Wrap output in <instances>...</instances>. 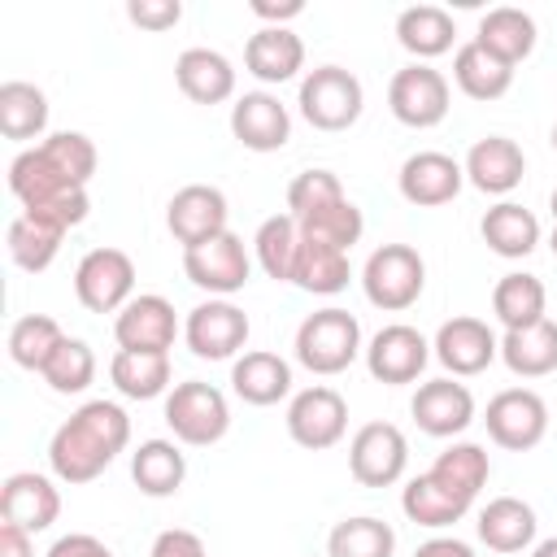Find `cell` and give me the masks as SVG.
<instances>
[{"label":"cell","mask_w":557,"mask_h":557,"mask_svg":"<svg viewBox=\"0 0 557 557\" xmlns=\"http://www.w3.org/2000/svg\"><path fill=\"white\" fill-rule=\"evenodd\" d=\"M483 422H487L492 444H500V448H509V453H527V448H535V444L544 440V431H548V405H544V396L531 392V387H505V392H496V396L487 400Z\"/></svg>","instance_id":"11"},{"label":"cell","mask_w":557,"mask_h":557,"mask_svg":"<svg viewBox=\"0 0 557 557\" xmlns=\"http://www.w3.org/2000/svg\"><path fill=\"white\" fill-rule=\"evenodd\" d=\"M131 444V418L117 400H87L78 405L48 440V466L52 479L78 487L100 479L113 457Z\"/></svg>","instance_id":"2"},{"label":"cell","mask_w":557,"mask_h":557,"mask_svg":"<svg viewBox=\"0 0 557 557\" xmlns=\"http://www.w3.org/2000/svg\"><path fill=\"white\" fill-rule=\"evenodd\" d=\"M426 361H431V344H426V335H422L418 326H409V322L383 326V331L370 339V348H366V370H370V379H379V383H387V387L413 383V379L426 370Z\"/></svg>","instance_id":"16"},{"label":"cell","mask_w":557,"mask_h":557,"mask_svg":"<svg viewBox=\"0 0 557 557\" xmlns=\"http://www.w3.org/2000/svg\"><path fill=\"white\" fill-rule=\"evenodd\" d=\"M109 379L126 400H152L170 387V352H131L117 348L109 361Z\"/></svg>","instance_id":"37"},{"label":"cell","mask_w":557,"mask_h":557,"mask_svg":"<svg viewBox=\"0 0 557 557\" xmlns=\"http://www.w3.org/2000/svg\"><path fill=\"white\" fill-rule=\"evenodd\" d=\"M152 557H209L205 540L196 531H183V527H170L152 540Z\"/></svg>","instance_id":"47"},{"label":"cell","mask_w":557,"mask_h":557,"mask_svg":"<svg viewBox=\"0 0 557 557\" xmlns=\"http://www.w3.org/2000/svg\"><path fill=\"white\" fill-rule=\"evenodd\" d=\"M392 553H396V531L370 513L344 518L326 535V557H392Z\"/></svg>","instance_id":"41"},{"label":"cell","mask_w":557,"mask_h":557,"mask_svg":"<svg viewBox=\"0 0 557 557\" xmlns=\"http://www.w3.org/2000/svg\"><path fill=\"white\" fill-rule=\"evenodd\" d=\"M348 431V405L335 387L326 383H313L305 392L292 396L287 405V435L309 448V453H322V448H335Z\"/></svg>","instance_id":"13"},{"label":"cell","mask_w":557,"mask_h":557,"mask_svg":"<svg viewBox=\"0 0 557 557\" xmlns=\"http://www.w3.org/2000/svg\"><path fill=\"white\" fill-rule=\"evenodd\" d=\"M448 100H453V87L448 78L426 65V61H413L405 70L392 74L387 83V109L400 126H413V131H431L448 117Z\"/></svg>","instance_id":"7"},{"label":"cell","mask_w":557,"mask_h":557,"mask_svg":"<svg viewBox=\"0 0 557 557\" xmlns=\"http://www.w3.org/2000/svg\"><path fill=\"white\" fill-rule=\"evenodd\" d=\"M335 200H344V183H339V174H331V170H300V174L287 183V213H292L296 222L322 213V209L335 205Z\"/></svg>","instance_id":"45"},{"label":"cell","mask_w":557,"mask_h":557,"mask_svg":"<svg viewBox=\"0 0 557 557\" xmlns=\"http://www.w3.org/2000/svg\"><path fill=\"white\" fill-rule=\"evenodd\" d=\"M226 218H231L226 196H222V187H213V183H187V187H178V191L170 196V205H165V226H170V235H174L183 248H196V244H205V239L231 231Z\"/></svg>","instance_id":"14"},{"label":"cell","mask_w":557,"mask_h":557,"mask_svg":"<svg viewBox=\"0 0 557 557\" xmlns=\"http://www.w3.org/2000/svg\"><path fill=\"white\" fill-rule=\"evenodd\" d=\"M252 9V17H261V22H270V26H283V22H292V17H300L305 13V4L300 0H252L248 4Z\"/></svg>","instance_id":"49"},{"label":"cell","mask_w":557,"mask_h":557,"mask_svg":"<svg viewBox=\"0 0 557 557\" xmlns=\"http://www.w3.org/2000/svg\"><path fill=\"white\" fill-rule=\"evenodd\" d=\"M231 387H235V396L244 405H257V409L278 405L292 392V366L278 352H270V348H252V352L235 357Z\"/></svg>","instance_id":"26"},{"label":"cell","mask_w":557,"mask_h":557,"mask_svg":"<svg viewBox=\"0 0 557 557\" xmlns=\"http://www.w3.org/2000/svg\"><path fill=\"white\" fill-rule=\"evenodd\" d=\"M91 379H96V352H91V344L65 335L61 348H57V352L48 357V366H44V383H48L57 396H78V392L91 387Z\"/></svg>","instance_id":"43"},{"label":"cell","mask_w":557,"mask_h":557,"mask_svg":"<svg viewBox=\"0 0 557 557\" xmlns=\"http://www.w3.org/2000/svg\"><path fill=\"white\" fill-rule=\"evenodd\" d=\"M126 17L139 30H170V26L183 22V4L178 0H131L126 4Z\"/></svg>","instance_id":"46"},{"label":"cell","mask_w":557,"mask_h":557,"mask_svg":"<svg viewBox=\"0 0 557 557\" xmlns=\"http://www.w3.org/2000/svg\"><path fill=\"white\" fill-rule=\"evenodd\" d=\"M426 474H431L440 487H448L457 500L474 505V496L483 492V483H487V474H492V461H487V448H483V444L461 440V444H448V448L431 461Z\"/></svg>","instance_id":"34"},{"label":"cell","mask_w":557,"mask_h":557,"mask_svg":"<svg viewBox=\"0 0 557 557\" xmlns=\"http://www.w3.org/2000/svg\"><path fill=\"white\" fill-rule=\"evenodd\" d=\"M453 78L470 100H500L513 87V65H505L500 57H492L487 48H479L474 39L457 48L453 57Z\"/></svg>","instance_id":"36"},{"label":"cell","mask_w":557,"mask_h":557,"mask_svg":"<svg viewBox=\"0 0 557 557\" xmlns=\"http://www.w3.org/2000/svg\"><path fill=\"white\" fill-rule=\"evenodd\" d=\"M453 35H457L453 13L440 9V4H409V9H400V17H396V39H400V48H405L409 57H418V61L444 57V52L453 48Z\"/></svg>","instance_id":"32"},{"label":"cell","mask_w":557,"mask_h":557,"mask_svg":"<svg viewBox=\"0 0 557 557\" xmlns=\"http://www.w3.org/2000/svg\"><path fill=\"white\" fill-rule=\"evenodd\" d=\"M74 296L91 313H122L135 300V261L122 248H91L74 270Z\"/></svg>","instance_id":"8"},{"label":"cell","mask_w":557,"mask_h":557,"mask_svg":"<svg viewBox=\"0 0 557 557\" xmlns=\"http://www.w3.org/2000/svg\"><path fill=\"white\" fill-rule=\"evenodd\" d=\"M422 287H426V261L409 244H383L361 265V292L383 313H400L418 305Z\"/></svg>","instance_id":"4"},{"label":"cell","mask_w":557,"mask_h":557,"mask_svg":"<svg viewBox=\"0 0 557 557\" xmlns=\"http://www.w3.org/2000/svg\"><path fill=\"white\" fill-rule=\"evenodd\" d=\"M400 509H405L409 522L431 527V531L453 527V522H461V518L470 513V505L457 500L448 487H440L431 474H413V479L405 483V492H400Z\"/></svg>","instance_id":"39"},{"label":"cell","mask_w":557,"mask_h":557,"mask_svg":"<svg viewBox=\"0 0 557 557\" xmlns=\"http://www.w3.org/2000/svg\"><path fill=\"white\" fill-rule=\"evenodd\" d=\"M174 83L191 104H222L235 96V65L218 48H187L174 61Z\"/></svg>","instance_id":"25"},{"label":"cell","mask_w":557,"mask_h":557,"mask_svg":"<svg viewBox=\"0 0 557 557\" xmlns=\"http://www.w3.org/2000/svg\"><path fill=\"white\" fill-rule=\"evenodd\" d=\"M248 331H252L248 326V313L239 305L222 300V296L200 300L187 313V322H183V339H187V348L200 361H226V357H235L248 344Z\"/></svg>","instance_id":"12"},{"label":"cell","mask_w":557,"mask_h":557,"mask_svg":"<svg viewBox=\"0 0 557 557\" xmlns=\"http://www.w3.org/2000/svg\"><path fill=\"white\" fill-rule=\"evenodd\" d=\"M131 479L144 496L161 500V496H174L187 479V457L178 453L174 440H144L135 453H131Z\"/></svg>","instance_id":"31"},{"label":"cell","mask_w":557,"mask_h":557,"mask_svg":"<svg viewBox=\"0 0 557 557\" xmlns=\"http://www.w3.org/2000/svg\"><path fill=\"white\" fill-rule=\"evenodd\" d=\"M183 274H187V283H196L200 292L226 300V296H235V292L248 283L252 261H248L244 239H239L235 231H222V235H213V239H205V244H196V248H183Z\"/></svg>","instance_id":"10"},{"label":"cell","mask_w":557,"mask_h":557,"mask_svg":"<svg viewBox=\"0 0 557 557\" xmlns=\"http://www.w3.org/2000/svg\"><path fill=\"white\" fill-rule=\"evenodd\" d=\"M165 426L174 431L178 444L209 448L231 431V405L213 383L187 379V383H174L165 396Z\"/></svg>","instance_id":"6"},{"label":"cell","mask_w":557,"mask_h":557,"mask_svg":"<svg viewBox=\"0 0 557 557\" xmlns=\"http://www.w3.org/2000/svg\"><path fill=\"white\" fill-rule=\"evenodd\" d=\"M244 70L261 83H292L305 70V39L287 26H261L244 44Z\"/></svg>","instance_id":"24"},{"label":"cell","mask_w":557,"mask_h":557,"mask_svg":"<svg viewBox=\"0 0 557 557\" xmlns=\"http://www.w3.org/2000/svg\"><path fill=\"white\" fill-rule=\"evenodd\" d=\"M461 170H466V183L479 187L483 196H509L527 174V157L509 135H483L466 152Z\"/></svg>","instance_id":"23"},{"label":"cell","mask_w":557,"mask_h":557,"mask_svg":"<svg viewBox=\"0 0 557 557\" xmlns=\"http://www.w3.org/2000/svg\"><path fill=\"white\" fill-rule=\"evenodd\" d=\"M74 222L61 213V209H22L13 222H9V257L17 270L26 274H39L57 261L61 252V239Z\"/></svg>","instance_id":"17"},{"label":"cell","mask_w":557,"mask_h":557,"mask_svg":"<svg viewBox=\"0 0 557 557\" xmlns=\"http://www.w3.org/2000/svg\"><path fill=\"white\" fill-rule=\"evenodd\" d=\"M431 352L448 370V379H470V374H483L500 357V339L492 335V326L483 318H466L461 313V318H448L435 331Z\"/></svg>","instance_id":"15"},{"label":"cell","mask_w":557,"mask_h":557,"mask_svg":"<svg viewBox=\"0 0 557 557\" xmlns=\"http://www.w3.org/2000/svg\"><path fill=\"white\" fill-rule=\"evenodd\" d=\"M535 39H540V35H535V17L522 13V9H513V4L487 9V13L479 17V35H474V44L487 48L492 57H500L505 65L527 61V57L535 52Z\"/></svg>","instance_id":"27"},{"label":"cell","mask_w":557,"mask_h":557,"mask_svg":"<svg viewBox=\"0 0 557 557\" xmlns=\"http://www.w3.org/2000/svg\"><path fill=\"white\" fill-rule=\"evenodd\" d=\"M461 183H466L461 161H453L448 152H435V148L405 157V165H400V174H396L400 196H405L409 205H418V209L448 205V200L461 191Z\"/></svg>","instance_id":"22"},{"label":"cell","mask_w":557,"mask_h":557,"mask_svg":"<svg viewBox=\"0 0 557 557\" xmlns=\"http://www.w3.org/2000/svg\"><path fill=\"white\" fill-rule=\"evenodd\" d=\"M500 361L518 379H544V374H553L557 370V322L544 318L535 326L505 331L500 335Z\"/></svg>","instance_id":"30"},{"label":"cell","mask_w":557,"mask_h":557,"mask_svg":"<svg viewBox=\"0 0 557 557\" xmlns=\"http://www.w3.org/2000/svg\"><path fill=\"white\" fill-rule=\"evenodd\" d=\"M409 440L396 422H366L348 440V470L361 487H392L405 479Z\"/></svg>","instance_id":"9"},{"label":"cell","mask_w":557,"mask_h":557,"mask_svg":"<svg viewBox=\"0 0 557 557\" xmlns=\"http://www.w3.org/2000/svg\"><path fill=\"white\" fill-rule=\"evenodd\" d=\"M300 117L313 126V131H348L361 109H366V91H361V78L344 65H318L300 78Z\"/></svg>","instance_id":"5"},{"label":"cell","mask_w":557,"mask_h":557,"mask_svg":"<svg viewBox=\"0 0 557 557\" xmlns=\"http://www.w3.org/2000/svg\"><path fill=\"white\" fill-rule=\"evenodd\" d=\"M0 557H35L30 531H22L13 522H0Z\"/></svg>","instance_id":"51"},{"label":"cell","mask_w":557,"mask_h":557,"mask_svg":"<svg viewBox=\"0 0 557 557\" xmlns=\"http://www.w3.org/2000/svg\"><path fill=\"white\" fill-rule=\"evenodd\" d=\"M531 557H557V535H548V540H540Z\"/></svg>","instance_id":"52"},{"label":"cell","mask_w":557,"mask_h":557,"mask_svg":"<svg viewBox=\"0 0 557 557\" xmlns=\"http://www.w3.org/2000/svg\"><path fill=\"white\" fill-rule=\"evenodd\" d=\"M479 235H483V244H487L496 257L518 261V257L535 252V244H540V218H535L531 209H522L518 200H500V205H492V209L483 213Z\"/></svg>","instance_id":"28"},{"label":"cell","mask_w":557,"mask_h":557,"mask_svg":"<svg viewBox=\"0 0 557 557\" xmlns=\"http://www.w3.org/2000/svg\"><path fill=\"white\" fill-rule=\"evenodd\" d=\"M553 152H557V122H553Z\"/></svg>","instance_id":"54"},{"label":"cell","mask_w":557,"mask_h":557,"mask_svg":"<svg viewBox=\"0 0 557 557\" xmlns=\"http://www.w3.org/2000/svg\"><path fill=\"white\" fill-rule=\"evenodd\" d=\"M231 135L248 152H278L292 139V113L270 91H244L231 104Z\"/></svg>","instance_id":"20"},{"label":"cell","mask_w":557,"mask_h":557,"mask_svg":"<svg viewBox=\"0 0 557 557\" xmlns=\"http://www.w3.org/2000/svg\"><path fill=\"white\" fill-rule=\"evenodd\" d=\"M296 226H300V235H305V239H313V244H326V248L352 252V244H357V239H361V231H366V218H361V209L344 196V200L326 205L322 213H313V218H305V222H296Z\"/></svg>","instance_id":"44"},{"label":"cell","mask_w":557,"mask_h":557,"mask_svg":"<svg viewBox=\"0 0 557 557\" xmlns=\"http://www.w3.org/2000/svg\"><path fill=\"white\" fill-rule=\"evenodd\" d=\"M96 144L83 131H52L9 161V191L22 209H61L74 226L87 222V183L96 174Z\"/></svg>","instance_id":"1"},{"label":"cell","mask_w":557,"mask_h":557,"mask_svg":"<svg viewBox=\"0 0 557 557\" xmlns=\"http://www.w3.org/2000/svg\"><path fill=\"white\" fill-rule=\"evenodd\" d=\"M252 252H257V265L274 278V283H292V270H296V252H300V226L292 213H274L257 226L252 235Z\"/></svg>","instance_id":"40"},{"label":"cell","mask_w":557,"mask_h":557,"mask_svg":"<svg viewBox=\"0 0 557 557\" xmlns=\"http://www.w3.org/2000/svg\"><path fill=\"white\" fill-rule=\"evenodd\" d=\"M409 413H413L418 431H426L435 440H453L474 422V396L457 379H431L413 392Z\"/></svg>","instance_id":"19"},{"label":"cell","mask_w":557,"mask_h":557,"mask_svg":"<svg viewBox=\"0 0 557 557\" xmlns=\"http://www.w3.org/2000/svg\"><path fill=\"white\" fill-rule=\"evenodd\" d=\"M296 361L309 374H344L361 352V322L348 309H318L296 326Z\"/></svg>","instance_id":"3"},{"label":"cell","mask_w":557,"mask_h":557,"mask_svg":"<svg viewBox=\"0 0 557 557\" xmlns=\"http://www.w3.org/2000/svg\"><path fill=\"white\" fill-rule=\"evenodd\" d=\"M352 278V265H348V252L339 248H326V244H313L300 235V252H296V270H292V283L300 292H313V296H335L344 292Z\"/></svg>","instance_id":"38"},{"label":"cell","mask_w":557,"mask_h":557,"mask_svg":"<svg viewBox=\"0 0 557 557\" xmlns=\"http://www.w3.org/2000/svg\"><path fill=\"white\" fill-rule=\"evenodd\" d=\"M48 557H117L104 540H96V535H87V531H70V535H61V540H52V548H48Z\"/></svg>","instance_id":"48"},{"label":"cell","mask_w":557,"mask_h":557,"mask_svg":"<svg viewBox=\"0 0 557 557\" xmlns=\"http://www.w3.org/2000/svg\"><path fill=\"white\" fill-rule=\"evenodd\" d=\"M61 513V492L48 474H35V470H17L4 479L0 487V522H13L30 535L48 531Z\"/></svg>","instance_id":"21"},{"label":"cell","mask_w":557,"mask_h":557,"mask_svg":"<svg viewBox=\"0 0 557 557\" xmlns=\"http://www.w3.org/2000/svg\"><path fill=\"white\" fill-rule=\"evenodd\" d=\"M544 309H548V292H544V283H540L535 274H527V270H513V274H505V278L492 287V313L500 318L505 331H522V326L544 322V318H548Z\"/></svg>","instance_id":"35"},{"label":"cell","mask_w":557,"mask_h":557,"mask_svg":"<svg viewBox=\"0 0 557 557\" xmlns=\"http://www.w3.org/2000/svg\"><path fill=\"white\" fill-rule=\"evenodd\" d=\"M548 209H553V235H548V248H553V257H557V187H553V196H548Z\"/></svg>","instance_id":"53"},{"label":"cell","mask_w":557,"mask_h":557,"mask_svg":"<svg viewBox=\"0 0 557 557\" xmlns=\"http://www.w3.org/2000/svg\"><path fill=\"white\" fill-rule=\"evenodd\" d=\"M44 131H48V96L22 78L0 83V135L26 144V139H48Z\"/></svg>","instance_id":"33"},{"label":"cell","mask_w":557,"mask_h":557,"mask_svg":"<svg viewBox=\"0 0 557 557\" xmlns=\"http://www.w3.org/2000/svg\"><path fill=\"white\" fill-rule=\"evenodd\" d=\"M61 339H65V331H61L57 318H48V313H26V318H17V322L9 326V357H13V366L44 374V366H48V357L61 348Z\"/></svg>","instance_id":"42"},{"label":"cell","mask_w":557,"mask_h":557,"mask_svg":"<svg viewBox=\"0 0 557 557\" xmlns=\"http://www.w3.org/2000/svg\"><path fill=\"white\" fill-rule=\"evenodd\" d=\"M174 335H178L174 305L165 296H157V292L135 296L113 318V339H117V348H131V352H170Z\"/></svg>","instance_id":"18"},{"label":"cell","mask_w":557,"mask_h":557,"mask_svg":"<svg viewBox=\"0 0 557 557\" xmlns=\"http://www.w3.org/2000/svg\"><path fill=\"white\" fill-rule=\"evenodd\" d=\"M535 509L518 496H496L479 509V540L492 553H522L535 540Z\"/></svg>","instance_id":"29"},{"label":"cell","mask_w":557,"mask_h":557,"mask_svg":"<svg viewBox=\"0 0 557 557\" xmlns=\"http://www.w3.org/2000/svg\"><path fill=\"white\" fill-rule=\"evenodd\" d=\"M413 557H474V548L466 540H457V535H435V540L418 544Z\"/></svg>","instance_id":"50"}]
</instances>
